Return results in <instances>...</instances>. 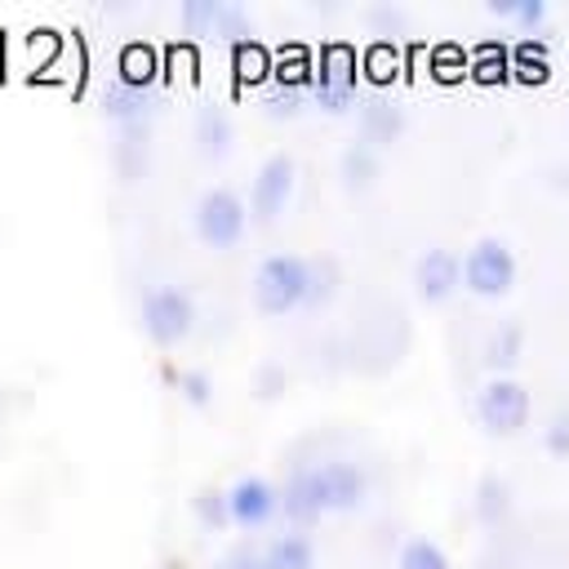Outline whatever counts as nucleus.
Listing matches in <instances>:
<instances>
[{"instance_id": "obj_2", "label": "nucleus", "mask_w": 569, "mask_h": 569, "mask_svg": "<svg viewBox=\"0 0 569 569\" xmlns=\"http://www.w3.org/2000/svg\"><path fill=\"white\" fill-rule=\"evenodd\" d=\"M138 320L156 347H178L196 329V302L182 284H151L138 302Z\"/></svg>"}, {"instance_id": "obj_19", "label": "nucleus", "mask_w": 569, "mask_h": 569, "mask_svg": "<svg viewBox=\"0 0 569 569\" xmlns=\"http://www.w3.org/2000/svg\"><path fill=\"white\" fill-rule=\"evenodd\" d=\"M520 356H525V329H520L516 320H502V325L485 338V365H489L493 373H507Z\"/></svg>"}, {"instance_id": "obj_5", "label": "nucleus", "mask_w": 569, "mask_h": 569, "mask_svg": "<svg viewBox=\"0 0 569 569\" xmlns=\"http://www.w3.org/2000/svg\"><path fill=\"white\" fill-rule=\"evenodd\" d=\"M311 98L329 116H347L356 107V49L351 44H325L320 58H311Z\"/></svg>"}, {"instance_id": "obj_32", "label": "nucleus", "mask_w": 569, "mask_h": 569, "mask_svg": "<svg viewBox=\"0 0 569 569\" xmlns=\"http://www.w3.org/2000/svg\"><path fill=\"white\" fill-rule=\"evenodd\" d=\"M231 58H236V71H240L244 80H258V76H267V71H271V58H267V49H262L258 40L236 44V49H231Z\"/></svg>"}, {"instance_id": "obj_16", "label": "nucleus", "mask_w": 569, "mask_h": 569, "mask_svg": "<svg viewBox=\"0 0 569 569\" xmlns=\"http://www.w3.org/2000/svg\"><path fill=\"white\" fill-rule=\"evenodd\" d=\"M156 76H160V53L147 40H133V44L120 49V58H116V80L120 84L156 89Z\"/></svg>"}, {"instance_id": "obj_18", "label": "nucleus", "mask_w": 569, "mask_h": 569, "mask_svg": "<svg viewBox=\"0 0 569 569\" xmlns=\"http://www.w3.org/2000/svg\"><path fill=\"white\" fill-rule=\"evenodd\" d=\"M338 178H342L347 191L373 187V178H378V151L365 147L360 138H351V142L342 147V156H338Z\"/></svg>"}, {"instance_id": "obj_27", "label": "nucleus", "mask_w": 569, "mask_h": 569, "mask_svg": "<svg viewBox=\"0 0 569 569\" xmlns=\"http://www.w3.org/2000/svg\"><path fill=\"white\" fill-rule=\"evenodd\" d=\"M213 18H218V0H182L178 9L187 36H213Z\"/></svg>"}, {"instance_id": "obj_28", "label": "nucleus", "mask_w": 569, "mask_h": 569, "mask_svg": "<svg viewBox=\"0 0 569 569\" xmlns=\"http://www.w3.org/2000/svg\"><path fill=\"white\" fill-rule=\"evenodd\" d=\"M365 22L373 27V36H400L405 27H409V13L400 9V4H391V0H378V4H369L365 9Z\"/></svg>"}, {"instance_id": "obj_12", "label": "nucleus", "mask_w": 569, "mask_h": 569, "mask_svg": "<svg viewBox=\"0 0 569 569\" xmlns=\"http://www.w3.org/2000/svg\"><path fill=\"white\" fill-rule=\"evenodd\" d=\"M98 107H102V116L116 129H124V124H151V116L160 107V93L156 89H133V84L107 80L102 93H98Z\"/></svg>"}, {"instance_id": "obj_1", "label": "nucleus", "mask_w": 569, "mask_h": 569, "mask_svg": "<svg viewBox=\"0 0 569 569\" xmlns=\"http://www.w3.org/2000/svg\"><path fill=\"white\" fill-rule=\"evenodd\" d=\"M280 493V511L293 525H311L325 511H356L369 498V471L351 458H325L316 467H293Z\"/></svg>"}, {"instance_id": "obj_25", "label": "nucleus", "mask_w": 569, "mask_h": 569, "mask_svg": "<svg viewBox=\"0 0 569 569\" xmlns=\"http://www.w3.org/2000/svg\"><path fill=\"white\" fill-rule=\"evenodd\" d=\"M338 262L333 258H316V262H307V293H302V302H311V307H325L329 298H333V289H338Z\"/></svg>"}, {"instance_id": "obj_15", "label": "nucleus", "mask_w": 569, "mask_h": 569, "mask_svg": "<svg viewBox=\"0 0 569 569\" xmlns=\"http://www.w3.org/2000/svg\"><path fill=\"white\" fill-rule=\"evenodd\" d=\"M507 76L525 80V84H542L551 76V53H547V40L542 36H520L511 49H507Z\"/></svg>"}, {"instance_id": "obj_14", "label": "nucleus", "mask_w": 569, "mask_h": 569, "mask_svg": "<svg viewBox=\"0 0 569 569\" xmlns=\"http://www.w3.org/2000/svg\"><path fill=\"white\" fill-rule=\"evenodd\" d=\"M191 138H196V151H200L204 160H222V156L231 151V142H236V124H231L227 107H218V102H200V107H196Z\"/></svg>"}, {"instance_id": "obj_10", "label": "nucleus", "mask_w": 569, "mask_h": 569, "mask_svg": "<svg viewBox=\"0 0 569 569\" xmlns=\"http://www.w3.org/2000/svg\"><path fill=\"white\" fill-rule=\"evenodd\" d=\"M458 284H462V262H458L453 249L436 244V249L418 253V262H413V289H418L422 302H445V298L458 293Z\"/></svg>"}, {"instance_id": "obj_30", "label": "nucleus", "mask_w": 569, "mask_h": 569, "mask_svg": "<svg viewBox=\"0 0 569 569\" xmlns=\"http://www.w3.org/2000/svg\"><path fill=\"white\" fill-rule=\"evenodd\" d=\"M173 387H178V396H182L187 405H196V409H204V405L213 400V378H209L204 369H178Z\"/></svg>"}, {"instance_id": "obj_24", "label": "nucleus", "mask_w": 569, "mask_h": 569, "mask_svg": "<svg viewBox=\"0 0 569 569\" xmlns=\"http://www.w3.org/2000/svg\"><path fill=\"white\" fill-rule=\"evenodd\" d=\"M213 36H222L231 49L244 44V40H253V18H249V9H244V4H227V0H218Z\"/></svg>"}, {"instance_id": "obj_35", "label": "nucleus", "mask_w": 569, "mask_h": 569, "mask_svg": "<svg viewBox=\"0 0 569 569\" xmlns=\"http://www.w3.org/2000/svg\"><path fill=\"white\" fill-rule=\"evenodd\" d=\"M284 382H289V373H284L280 365H262V369H258V396H262V400L280 396V391H284Z\"/></svg>"}, {"instance_id": "obj_3", "label": "nucleus", "mask_w": 569, "mask_h": 569, "mask_svg": "<svg viewBox=\"0 0 569 569\" xmlns=\"http://www.w3.org/2000/svg\"><path fill=\"white\" fill-rule=\"evenodd\" d=\"M307 293V258L298 253H267L253 271V302L267 316H284L293 307H302Z\"/></svg>"}, {"instance_id": "obj_9", "label": "nucleus", "mask_w": 569, "mask_h": 569, "mask_svg": "<svg viewBox=\"0 0 569 569\" xmlns=\"http://www.w3.org/2000/svg\"><path fill=\"white\" fill-rule=\"evenodd\" d=\"M280 511V493L267 476H240L227 489V520L240 529H262Z\"/></svg>"}, {"instance_id": "obj_26", "label": "nucleus", "mask_w": 569, "mask_h": 569, "mask_svg": "<svg viewBox=\"0 0 569 569\" xmlns=\"http://www.w3.org/2000/svg\"><path fill=\"white\" fill-rule=\"evenodd\" d=\"M191 511H196V520L204 529H227L231 525L227 520V489H218V485H200L191 493Z\"/></svg>"}, {"instance_id": "obj_13", "label": "nucleus", "mask_w": 569, "mask_h": 569, "mask_svg": "<svg viewBox=\"0 0 569 569\" xmlns=\"http://www.w3.org/2000/svg\"><path fill=\"white\" fill-rule=\"evenodd\" d=\"M111 169L120 182H142L151 169V124H124L111 138Z\"/></svg>"}, {"instance_id": "obj_33", "label": "nucleus", "mask_w": 569, "mask_h": 569, "mask_svg": "<svg viewBox=\"0 0 569 569\" xmlns=\"http://www.w3.org/2000/svg\"><path fill=\"white\" fill-rule=\"evenodd\" d=\"M262 111H267L271 120H289V116L302 111V93H298V89H280V84H271V89L262 93Z\"/></svg>"}, {"instance_id": "obj_34", "label": "nucleus", "mask_w": 569, "mask_h": 569, "mask_svg": "<svg viewBox=\"0 0 569 569\" xmlns=\"http://www.w3.org/2000/svg\"><path fill=\"white\" fill-rule=\"evenodd\" d=\"M218 569H262V551L249 547V542H240V547H231V551L222 556Z\"/></svg>"}, {"instance_id": "obj_23", "label": "nucleus", "mask_w": 569, "mask_h": 569, "mask_svg": "<svg viewBox=\"0 0 569 569\" xmlns=\"http://www.w3.org/2000/svg\"><path fill=\"white\" fill-rule=\"evenodd\" d=\"M396 569H453L449 565V556H445V547L436 542V538H409L405 547H400V556H396Z\"/></svg>"}, {"instance_id": "obj_8", "label": "nucleus", "mask_w": 569, "mask_h": 569, "mask_svg": "<svg viewBox=\"0 0 569 569\" xmlns=\"http://www.w3.org/2000/svg\"><path fill=\"white\" fill-rule=\"evenodd\" d=\"M293 156L289 151H276V156H267L262 164H258V173H253V187H249V218L253 222H276L280 213H284V204H289V196H293Z\"/></svg>"}, {"instance_id": "obj_29", "label": "nucleus", "mask_w": 569, "mask_h": 569, "mask_svg": "<svg viewBox=\"0 0 569 569\" xmlns=\"http://www.w3.org/2000/svg\"><path fill=\"white\" fill-rule=\"evenodd\" d=\"M471 71L480 80H507V44L502 40H485L471 58Z\"/></svg>"}, {"instance_id": "obj_20", "label": "nucleus", "mask_w": 569, "mask_h": 569, "mask_svg": "<svg viewBox=\"0 0 569 569\" xmlns=\"http://www.w3.org/2000/svg\"><path fill=\"white\" fill-rule=\"evenodd\" d=\"M476 520H485V525H498V520H507V511H511V485L502 480V476H480L476 480Z\"/></svg>"}, {"instance_id": "obj_17", "label": "nucleus", "mask_w": 569, "mask_h": 569, "mask_svg": "<svg viewBox=\"0 0 569 569\" xmlns=\"http://www.w3.org/2000/svg\"><path fill=\"white\" fill-rule=\"evenodd\" d=\"M316 565V547L307 533H276L262 547V569H311Z\"/></svg>"}, {"instance_id": "obj_7", "label": "nucleus", "mask_w": 569, "mask_h": 569, "mask_svg": "<svg viewBox=\"0 0 569 569\" xmlns=\"http://www.w3.org/2000/svg\"><path fill=\"white\" fill-rule=\"evenodd\" d=\"M529 387L511 373H489L480 396H476V418L485 422L489 436H516L525 422H529Z\"/></svg>"}, {"instance_id": "obj_22", "label": "nucleus", "mask_w": 569, "mask_h": 569, "mask_svg": "<svg viewBox=\"0 0 569 569\" xmlns=\"http://www.w3.org/2000/svg\"><path fill=\"white\" fill-rule=\"evenodd\" d=\"M489 13L493 18H507V22H516L520 31H542V22H547V0H489Z\"/></svg>"}, {"instance_id": "obj_31", "label": "nucleus", "mask_w": 569, "mask_h": 569, "mask_svg": "<svg viewBox=\"0 0 569 569\" xmlns=\"http://www.w3.org/2000/svg\"><path fill=\"white\" fill-rule=\"evenodd\" d=\"M542 449L551 458H569V405H556L542 427Z\"/></svg>"}, {"instance_id": "obj_4", "label": "nucleus", "mask_w": 569, "mask_h": 569, "mask_svg": "<svg viewBox=\"0 0 569 569\" xmlns=\"http://www.w3.org/2000/svg\"><path fill=\"white\" fill-rule=\"evenodd\" d=\"M458 262H462V289H471L476 298H502L516 284V253L498 236H480Z\"/></svg>"}, {"instance_id": "obj_21", "label": "nucleus", "mask_w": 569, "mask_h": 569, "mask_svg": "<svg viewBox=\"0 0 569 569\" xmlns=\"http://www.w3.org/2000/svg\"><path fill=\"white\" fill-rule=\"evenodd\" d=\"M271 84L307 93V89H311V53H307L302 44H289V49H280V58L271 62Z\"/></svg>"}, {"instance_id": "obj_11", "label": "nucleus", "mask_w": 569, "mask_h": 569, "mask_svg": "<svg viewBox=\"0 0 569 569\" xmlns=\"http://www.w3.org/2000/svg\"><path fill=\"white\" fill-rule=\"evenodd\" d=\"M356 129H360V142L365 147H391L400 133H405V107L387 93H369V98H356Z\"/></svg>"}, {"instance_id": "obj_6", "label": "nucleus", "mask_w": 569, "mask_h": 569, "mask_svg": "<svg viewBox=\"0 0 569 569\" xmlns=\"http://www.w3.org/2000/svg\"><path fill=\"white\" fill-rule=\"evenodd\" d=\"M191 227L209 249H231L249 227V209H244L240 191L209 187V191H200V200L191 209Z\"/></svg>"}]
</instances>
